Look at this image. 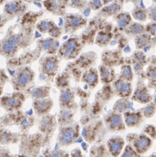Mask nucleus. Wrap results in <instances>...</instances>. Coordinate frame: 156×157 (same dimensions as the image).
<instances>
[{"label":"nucleus","instance_id":"nucleus-34","mask_svg":"<svg viewBox=\"0 0 156 157\" xmlns=\"http://www.w3.org/2000/svg\"><path fill=\"white\" fill-rule=\"evenodd\" d=\"M100 82L103 86L109 85L117 79V75L113 67H109L101 64L98 67Z\"/></svg>","mask_w":156,"mask_h":157},{"label":"nucleus","instance_id":"nucleus-1","mask_svg":"<svg viewBox=\"0 0 156 157\" xmlns=\"http://www.w3.org/2000/svg\"><path fill=\"white\" fill-rule=\"evenodd\" d=\"M43 15V10L28 11L18 22L9 26L6 34L0 39V56L7 60L29 48L34 40L35 25Z\"/></svg>","mask_w":156,"mask_h":157},{"label":"nucleus","instance_id":"nucleus-16","mask_svg":"<svg viewBox=\"0 0 156 157\" xmlns=\"http://www.w3.org/2000/svg\"><path fill=\"white\" fill-rule=\"evenodd\" d=\"M150 59V57H147L144 52L136 50L129 57H124V63L132 66L133 72L138 78H144V68L149 63Z\"/></svg>","mask_w":156,"mask_h":157},{"label":"nucleus","instance_id":"nucleus-54","mask_svg":"<svg viewBox=\"0 0 156 157\" xmlns=\"http://www.w3.org/2000/svg\"><path fill=\"white\" fill-rule=\"evenodd\" d=\"M17 155L13 154L9 149L5 146L0 147V157H17Z\"/></svg>","mask_w":156,"mask_h":157},{"label":"nucleus","instance_id":"nucleus-61","mask_svg":"<svg viewBox=\"0 0 156 157\" xmlns=\"http://www.w3.org/2000/svg\"><path fill=\"white\" fill-rule=\"evenodd\" d=\"M148 157H156V154H155V153L154 152V153H153L152 154H151L150 156H148Z\"/></svg>","mask_w":156,"mask_h":157},{"label":"nucleus","instance_id":"nucleus-4","mask_svg":"<svg viewBox=\"0 0 156 157\" xmlns=\"http://www.w3.org/2000/svg\"><path fill=\"white\" fill-rule=\"evenodd\" d=\"M96 60L97 54L94 51H89L80 55L74 61L67 64L66 68L69 69L74 80L79 82L83 72L94 67Z\"/></svg>","mask_w":156,"mask_h":157},{"label":"nucleus","instance_id":"nucleus-50","mask_svg":"<svg viewBox=\"0 0 156 157\" xmlns=\"http://www.w3.org/2000/svg\"><path fill=\"white\" fill-rule=\"evenodd\" d=\"M143 133L147 135V136L152 139L153 141L155 140L156 138L155 126L154 124H152L146 125L143 130Z\"/></svg>","mask_w":156,"mask_h":157},{"label":"nucleus","instance_id":"nucleus-8","mask_svg":"<svg viewBox=\"0 0 156 157\" xmlns=\"http://www.w3.org/2000/svg\"><path fill=\"white\" fill-rule=\"evenodd\" d=\"M84 46L80 36L72 35L60 44L57 56L61 60H74L81 54Z\"/></svg>","mask_w":156,"mask_h":157},{"label":"nucleus","instance_id":"nucleus-35","mask_svg":"<svg viewBox=\"0 0 156 157\" xmlns=\"http://www.w3.org/2000/svg\"><path fill=\"white\" fill-rule=\"evenodd\" d=\"M155 56L150 57L149 63L147 70L144 71V80H147V86L150 89L155 90L156 87V62Z\"/></svg>","mask_w":156,"mask_h":157},{"label":"nucleus","instance_id":"nucleus-52","mask_svg":"<svg viewBox=\"0 0 156 157\" xmlns=\"http://www.w3.org/2000/svg\"><path fill=\"white\" fill-rule=\"evenodd\" d=\"M144 32L149 34L153 37H155L156 22H150L144 25Z\"/></svg>","mask_w":156,"mask_h":157},{"label":"nucleus","instance_id":"nucleus-60","mask_svg":"<svg viewBox=\"0 0 156 157\" xmlns=\"http://www.w3.org/2000/svg\"><path fill=\"white\" fill-rule=\"evenodd\" d=\"M6 2H7V0H0V5H5Z\"/></svg>","mask_w":156,"mask_h":157},{"label":"nucleus","instance_id":"nucleus-13","mask_svg":"<svg viewBox=\"0 0 156 157\" xmlns=\"http://www.w3.org/2000/svg\"><path fill=\"white\" fill-rule=\"evenodd\" d=\"M26 100L24 92L14 91L12 93L0 97V107L7 113L14 112L22 109Z\"/></svg>","mask_w":156,"mask_h":157},{"label":"nucleus","instance_id":"nucleus-18","mask_svg":"<svg viewBox=\"0 0 156 157\" xmlns=\"http://www.w3.org/2000/svg\"><path fill=\"white\" fill-rule=\"evenodd\" d=\"M143 78H138L136 87L133 91L130 99L133 102H136L139 104H147L153 101L154 97L150 93V89L144 82Z\"/></svg>","mask_w":156,"mask_h":157},{"label":"nucleus","instance_id":"nucleus-19","mask_svg":"<svg viewBox=\"0 0 156 157\" xmlns=\"http://www.w3.org/2000/svg\"><path fill=\"white\" fill-rule=\"evenodd\" d=\"M28 4L23 0H11L4 5L3 14L10 20L21 17L28 10Z\"/></svg>","mask_w":156,"mask_h":157},{"label":"nucleus","instance_id":"nucleus-36","mask_svg":"<svg viewBox=\"0 0 156 157\" xmlns=\"http://www.w3.org/2000/svg\"><path fill=\"white\" fill-rule=\"evenodd\" d=\"M76 113V112L71 109H60V111L56 116L58 126L65 127L74 123L75 122L74 117Z\"/></svg>","mask_w":156,"mask_h":157},{"label":"nucleus","instance_id":"nucleus-28","mask_svg":"<svg viewBox=\"0 0 156 157\" xmlns=\"http://www.w3.org/2000/svg\"><path fill=\"white\" fill-rule=\"evenodd\" d=\"M124 5V0H114L111 3L103 6L96 13V16L103 18L113 17L122 11Z\"/></svg>","mask_w":156,"mask_h":157},{"label":"nucleus","instance_id":"nucleus-45","mask_svg":"<svg viewBox=\"0 0 156 157\" xmlns=\"http://www.w3.org/2000/svg\"><path fill=\"white\" fill-rule=\"evenodd\" d=\"M139 110L141 112L144 119H150L154 116L156 111V105L155 101V97L152 102H150L145 106L140 108Z\"/></svg>","mask_w":156,"mask_h":157},{"label":"nucleus","instance_id":"nucleus-39","mask_svg":"<svg viewBox=\"0 0 156 157\" xmlns=\"http://www.w3.org/2000/svg\"><path fill=\"white\" fill-rule=\"evenodd\" d=\"M112 110L122 114L126 112L135 110L133 102L130 98H120L113 104Z\"/></svg>","mask_w":156,"mask_h":157},{"label":"nucleus","instance_id":"nucleus-41","mask_svg":"<svg viewBox=\"0 0 156 157\" xmlns=\"http://www.w3.org/2000/svg\"><path fill=\"white\" fill-rule=\"evenodd\" d=\"M123 33L128 37L134 38L144 33V25L140 22H132L123 31Z\"/></svg>","mask_w":156,"mask_h":157},{"label":"nucleus","instance_id":"nucleus-29","mask_svg":"<svg viewBox=\"0 0 156 157\" xmlns=\"http://www.w3.org/2000/svg\"><path fill=\"white\" fill-rule=\"evenodd\" d=\"M126 145V141L121 136H114L109 138L106 144L111 157H119Z\"/></svg>","mask_w":156,"mask_h":157},{"label":"nucleus","instance_id":"nucleus-32","mask_svg":"<svg viewBox=\"0 0 156 157\" xmlns=\"http://www.w3.org/2000/svg\"><path fill=\"white\" fill-rule=\"evenodd\" d=\"M124 121L128 128H137L144 122V118L139 109L126 112L122 114Z\"/></svg>","mask_w":156,"mask_h":157},{"label":"nucleus","instance_id":"nucleus-51","mask_svg":"<svg viewBox=\"0 0 156 157\" xmlns=\"http://www.w3.org/2000/svg\"><path fill=\"white\" fill-rule=\"evenodd\" d=\"M147 18L150 20L151 22H156V7L155 3L147 8Z\"/></svg>","mask_w":156,"mask_h":157},{"label":"nucleus","instance_id":"nucleus-7","mask_svg":"<svg viewBox=\"0 0 156 157\" xmlns=\"http://www.w3.org/2000/svg\"><path fill=\"white\" fill-rule=\"evenodd\" d=\"M103 120L97 119L83 125L81 134L85 142L89 144L102 143L107 134Z\"/></svg>","mask_w":156,"mask_h":157},{"label":"nucleus","instance_id":"nucleus-11","mask_svg":"<svg viewBox=\"0 0 156 157\" xmlns=\"http://www.w3.org/2000/svg\"><path fill=\"white\" fill-rule=\"evenodd\" d=\"M57 127L59 126L57 121L56 115L48 113L40 117L38 130L39 132L43 135L44 138L45 147L50 144Z\"/></svg>","mask_w":156,"mask_h":157},{"label":"nucleus","instance_id":"nucleus-30","mask_svg":"<svg viewBox=\"0 0 156 157\" xmlns=\"http://www.w3.org/2000/svg\"><path fill=\"white\" fill-rule=\"evenodd\" d=\"M80 81L85 83L89 90H92L95 89L100 82L98 69L95 67H92L83 71L80 78Z\"/></svg>","mask_w":156,"mask_h":157},{"label":"nucleus","instance_id":"nucleus-37","mask_svg":"<svg viewBox=\"0 0 156 157\" xmlns=\"http://www.w3.org/2000/svg\"><path fill=\"white\" fill-rule=\"evenodd\" d=\"M134 42L136 50H142L151 46H154L155 38L144 32L134 37Z\"/></svg>","mask_w":156,"mask_h":157},{"label":"nucleus","instance_id":"nucleus-38","mask_svg":"<svg viewBox=\"0 0 156 157\" xmlns=\"http://www.w3.org/2000/svg\"><path fill=\"white\" fill-rule=\"evenodd\" d=\"M113 20L116 22V28L121 32H123V31L133 22L131 14L126 11H121L117 15L114 16Z\"/></svg>","mask_w":156,"mask_h":157},{"label":"nucleus","instance_id":"nucleus-15","mask_svg":"<svg viewBox=\"0 0 156 157\" xmlns=\"http://www.w3.org/2000/svg\"><path fill=\"white\" fill-rule=\"evenodd\" d=\"M126 142L140 155L147 153L153 145L154 141L142 133H129L126 136Z\"/></svg>","mask_w":156,"mask_h":157},{"label":"nucleus","instance_id":"nucleus-12","mask_svg":"<svg viewBox=\"0 0 156 157\" xmlns=\"http://www.w3.org/2000/svg\"><path fill=\"white\" fill-rule=\"evenodd\" d=\"M41 54L36 47L33 50H25L20 55L7 59L6 63L7 68L9 70H13L20 67L29 66V65L40 58Z\"/></svg>","mask_w":156,"mask_h":157},{"label":"nucleus","instance_id":"nucleus-2","mask_svg":"<svg viewBox=\"0 0 156 157\" xmlns=\"http://www.w3.org/2000/svg\"><path fill=\"white\" fill-rule=\"evenodd\" d=\"M19 143L18 153L29 157H38L41 149L46 147L43 135L39 132L22 133Z\"/></svg>","mask_w":156,"mask_h":157},{"label":"nucleus","instance_id":"nucleus-22","mask_svg":"<svg viewBox=\"0 0 156 157\" xmlns=\"http://www.w3.org/2000/svg\"><path fill=\"white\" fill-rule=\"evenodd\" d=\"M102 64L113 68L124 64L122 50L118 48L104 50L102 54Z\"/></svg>","mask_w":156,"mask_h":157},{"label":"nucleus","instance_id":"nucleus-31","mask_svg":"<svg viewBox=\"0 0 156 157\" xmlns=\"http://www.w3.org/2000/svg\"><path fill=\"white\" fill-rule=\"evenodd\" d=\"M54 107V101L50 97L40 100L33 101L32 108L35 113L38 117H43L50 113Z\"/></svg>","mask_w":156,"mask_h":157},{"label":"nucleus","instance_id":"nucleus-55","mask_svg":"<svg viewBox=\"0 0 156 157\" xmlns=\"http://www.w3.org/2000/svg\"><path fill=\"white\" fill-rule=\"evenodd\" d=\"M70 157H86V156L83 153L80 147H76L71 151Z\"/></svg>","mask_w":156,"mask_h":157},{"label":"nucleus","instance_id":"nucleus-17","mask_svg":"<svg viewBox=\"0 0 156 157\" xmlns=\"http://www.w3.org/2000/svg\"><path fill=\"white\" fill-rule=\"evenodd\" d=\"M103 122L107 132H122L126 130L122 114L112 109L103 116Z\"/></svg>","mask_w":156,"mask_h":157},{"label":"nucleus","instance_id":"nucleus-40","mask_svg":"<svg viewBox=\"0 0 156 157\" xmlns=\"http://www.w3.org/2000/svg\"><path fill=\"white\" fill-rule=\"evenodd\" d=\"M72 75L69 69L65 68L64 71L59 75H57L55 78V87L59 90L70 87V81Z\"/></svg>","mask_w":156,"mask_h":157},{"label":"nucleus","instance_id":"nucleus-20","mask_svg":"<svg viewBox=\"0 0 156 157\" xmlns=\"http://www.w3.org/2000/svg\"><path fill=\"white\" fill-rule=\"evenodd\" d=\"M35 29L42 34H48L50 37L59 39L63 33V29L51 19L40 20L35 25Z\"/></svg>","mask_w":156,"mask_h":157},{"label":"nucleus","instance_id":"nucleus-49","mask_svg":"<svg viewBox=\"0 0 156 157\" xmlns=\"http://www.w3.org/2000/svg\"><path fill=\"white\" fill-rule=\"evenodd\" d=\"M10 80V78L5 69H0V97L3 95L4 87Z\"/></svg>","mask_w":156,"mask_h":157},{"label":"nucleus","instance_id":"nucleus-24","mask_svg":"<svg viewBox=\"0 0 156 157\" xmlns=\"http://www.w3.org/2000/svg\"><path fill=\"white\" fill-rule=\"evenodd\" d=\"M43 5L48 13L63 17L66 13L69 0H44Z\"/></svg>","mask_w":156,"mask_h":157},{"label":"nucleus","instance_id":"nucleus-33","mask_svg":"<svg viewBox=\"0 0 156 157\" xmlns=\"http://www.w3.org/2000/svg\"><path fill=\"white\" fill-rule=\"evenodd\" d=\"M21 134L20 132H12L5 127H0V145L7 146L18 144Z\"/></svg>","mask_w":156,"mask_h":157},{"label":"nucleus","instance_id":"nucleus-9","mask_svg":"<svg viewBox=\"0 0 156 157\" xmlns=\"http://www.w3.org/2000/svg\"><path fill=\"white\" fill-rule=\"evenodd\" d=\"M81 125L74 122L65 127H59L57 142L61 147H69L76 142L80 138Z\"/></svg>","mask_w":156,"mask_h":157},{"label":"nucleus","instance_id":"nucleus-3","mask_svg":"<svg viewBox=\"0 0 156 157\" xmlns=\"http://www.w3.org/2000/svg\"><path fill=\"white\" fill-rule=\"evenodd\" d=\"M35 118L29 116L23 111L18 110L14 112H9L0 119V127H10L16 125L20 130V133H28L30 128L35 124Z\"/></svg>","mask_w":156,"mask_h":157},{"label":"nucleus","instance_id":"nucleus-46","mask_svg":"<svg viewBox=\"0 0 156 157\" xmlns=\"http://www.w3.org/2000/svg\"><path fill=\"white\" fill-rule=\"evenodd\" d=\"M43 157H70V153L63 149L46 148L43 151Z\"/></svg>","mask_w":156,"mask_h":157},{"label":"nucleus","instance_id":"nucleus-42","mask_svg":"<svg viewBox=\"0 0 156 157\" xmlns=\"http://www.w3.org/2000/svg\"><path fill=\"white\" fill-rule=\"evenodd\" d=\"M140 3L134 5V7L131 12V15L132 18L138 21V22H144L147 20V8H145L144 5L140 4Z\"/></svg>","mask_w":156,"mask_h":157},{"label":"nucleus","instance_id":"nucleus-57","mask_svg":"<svg viewBox=\"0 0 156 157\" xmlns=\"http://www.w3.org/2000/svg\"><path fill=\"white\" fill-rule=\"evenodd\" d=\"M129 2H132L134 5H136L142 2V0H124V3H128Z\"/></svg>","mask_w":156,"mask_h":157},{"label":"nucleus","instance_id":"nucleus-56","mask_svg":"<svg viewBox=\"0 0 156 157\" xmlns=\"http://www.w3.org/2000/svg\"><path fill=\"white\" fill-rule=\"evenodd\" d=\"M10 20H11L7 17L5 14H3V13H0V31H1L4 26Z\"/></svg>","mask_w":156,"mask_h":157},{"label":"nucleus","instance_id":"nucleus-14","mask_svg":"<svg viewBox=\"0 0 156 157\" xmlns=\"http://www.w3.org/2000/svg\"><path fill=\"white\" fill-rule=\"evenodd\" d=\"M63 33L74 35L78 30L85 28L88 19L78 13H66L63 17Z\"/></svg>","mask_w":156,"mask_h":157},{"label":"nucleus","instance_id":"nucleus-23","mask_svg":"<svg viewBox=\"0 0 156 157\" xmlns=\"http://www.w3.org/2000/svg\"><path fill=\"white\" fill-rule=\"evenodd\" d=\"M60 42L59 39L50 36L47 38H41L36 40V48L41 53L44 52L47 55L57 54Z\"/></svg>","mask_w":156,"mask_h":157},{"label":"nucleus","instance_id":"nucleus-10","mask_svg":"<svg viewBox=\"0 0 156 157\" xmlns=\"http://www.w3.org/2000/svg\"><path fill=\"white\" fill-rule=\"evenodd\" d=\"M106 18H103L98 16L88 20L85 30L80 35V37L84 45L92 44L95 42L96 33L102 29L108 24Z\"/></svg>","mask_w":156,"mask_h":157},{"label":"nucleus","instance_id":"nucleus-25","mask_svg":"<svg viewBox=\"0 0 156 157\" xmlns=\"http://www.w3.org/2000/svg\"><path fill=\"white\" fill-rule=\"evenodd\" d=\"M111 87L114 95L120 98H130L133 93L132 82H127L117 78L111 83Z\"/></svg>","mask_w":156,"mask_h":157},{"label":"nucleus","instance_id":"nucleus-58","mask_svg":"<svg viewBox=\"0 0 156 157\" xmlns=\"http://www.w3.org/2000/svg\"><path fill=\"white\" fill-rule=\"evenodd\" d=\"M23 1L28 4V3H32L34 2H43L44 0H23Z\"/></svg>","mask_w":156,"mask_h":157},{"label":"nucleus","instance_id":"nucleus-43","mask_svg":"<svg viewBox=\"0 0 156 157\" xmlns=\"http://www.w3.org/2000/svg\"><path fill=\"white\" fill-rule=\"evenodd\" d=\"M89 157H111L103 143L94 144L89 151Z\"/></svg>","mask_w":156,"mask_h":157},{"label":"nucleus","instance_id":"nucleus-53","mask_svg":"<svg viewBox=\"0 0 156 157\" xmlns=\"http://www.w3.org/2000/svg\"><path fill=\"white\" fill-rule=\"evenodd\" d=\"M103 7L101 0H90L88 1L87 7L92 10H99Z\"/></svg>","mask_w":156,"mask_h":157},{"label":"nucleus","instance_id":"nucleus-47","mask_svg":"<svg viewBox=\"0 0 156 157\" xmlns=\"http://www.w3.org/2000/svg\"><path fill=\"white\" fill-rule=\"evenodd\" d=\"M87 4H88L87 0H69L68 7L82 10L88 8Z\"/></svg>","mask_w":156,"mask_h":157},{"label":"nucleus","instance_id":"nucleus-26","mask_svg":"<svg viewBox=\"0 0 156 157\" xmlns=\"http://www.w3.org/2000/svg\"><path fill=\"white\" fill-rule=\"evenodd\" d=\"M114 27L112 23L108 22V24L102 29L100 30L96 33L94 44L101 48L107 47L111 43L113 39Z\"/></svg>","mask_w":156,"mask_h":157},{"label":"nucleus","instance_id":"nucleus-27","mask_svg":"<svg viewBox=\"0 0 156 157\" xmlns=\"http://www.w3.org/2000/svg\"><path fill=\"white\" fill-rule=\"evenodd\" d=\"M51 87L50 86H29L27 90L24 91L26 97H29L33 101L40 100L50 97Z\"/></svg>","mask_w":156,"mask_h":157},{"label":"nucleus","instance_id":"nucleus-44","mask_svg":"<svg viewBox=\"0 0 156 157\" xmlns=\"http://www.w3.org/2000/svg\"><path fill=\"white\" fill-rule=\"evenodd\" d=\"M117 78L125 81L132 82L134 78V72L132 66L126 63L122 65L121 66V71Z\"/></svg>","mask_w":156,"mask_h":157},{"label":"nucleus","instance_id":"nucleus-5","mask_svg":"<svg viewBox=\"0 0 156 157\" xmlns=\"http://www.w3.org/2000/svg\"><path fill=\"white\" fill-rule=\"evenodd\" d=\"M11 71L13 73L9 82L14 91L24 92L33 84L35 72L30 66L20 67Z\"/></svg>","mask_w":156,"mask_h":157},{"label":"nucleus","instance_id":"nucleus-48","mask_svg":"<svg viewBox=\"0 0 156 157\" xmlns=\"http://www.w3.org/2000/svg\"><path fill=\"white\" fill-rule=\"evenodd\" d=\"M119 157H144L143 155L139 154L131 145L127 144L125 146L122 153Z\"/></svg>","mask_w":156,"mask_h":157},{"label":"nucleus","instance_id":"nucleus-6","mask_svg":"<svg viewBox=\"0 0 156 157\" xmlns=\"http://www.w3.org/2000/svg\"><path fill=\"white\" fill-rule=\"evenodd\" d=\"M60 61L57 54L40 56L39 59V79L47 83L53 82L58 74Z\"/></svg>","mask_w":156,"mask_h":157},{"label":"nucleus","instance_id":"nucleus-59","mask_svg":"<svg viewBox=\"0 0 156 157\" xmlns=\"http://www.w3.org/2000/svg\"><path fill=\"white\" fill-rule=\"evenodd\" d=\"M113 1H114V0H101L103 6H105V5H107L109 3H111Z\"/></svg>","mask_w":156,"mask_h":157},{"label":"nucleus","instance_id":"nucleus-62","mask_svg":"<svg viewBox=\"0 0 156 157\" xmlns=\"http://www.w3.org/2000/svg\"><path fill=\"white\" fill-rule=\"evenodd\" d=\"M17 157H29V156H25V155H20V154H18V155H17Z\"/></svg>","mask_w":156,"mask_h":157},{"label":"nucleus","instance_id":"nucleus-21","mask_svg":"<svg viewBox=\"0 0 156 157\" xmlns=\"http://www.w3.org/2000/svg\"><path fill=\"white\" fill-rule=\"evenodd\" d=\"M59 91V103L60 109H71L76 112L79 109V106L76 102V92L74 89L70 87Z\"/></svg>","mask_w":156,"mask_h":157}]
</instances>
